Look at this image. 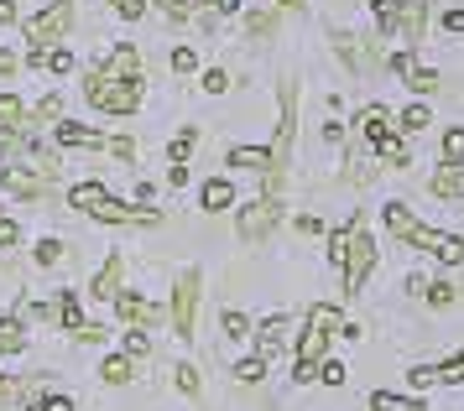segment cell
<instances>
[{
    "label": "cell",
    "instance_id": "30bf717a",
    "mask_svg": "<svg viewBox=\"0 0 464 411\" xmlns=\"http://www.w3.org/2000/svg\"><path fill=\"white\" fill-rule=\"evenodd\" d=\"M0 177H5V193H11V198H43L47 187H53V177H43L32 162L26 167H5Z\"/></svg>",
    "mask_w": 464,
    "mask_h": 411
},
{
    "label": "cell",
    "instance_id": "b9f144b4",
    "mask_svg": "<svg viewBox=\"0 0 464 411\" xmlns=\"http://www.w3.org/2000/svg\"><path fill=\"white\" fill-rule=\"evenodd\" d=\"M147 349H151V344H147V333H141V329H130V333H126V359H147Z\"/></svg>",
    "mask_w": 464,
    "mask_h": 411
},
{
    "label": "cell",
    "instance_id": "ac0fdd59",
    "mask_svg": "<svg viewBox=\"0 0 464 411\" xmlns=\"http://www.w3.org/2000/svg\"><path fill=\"white\" fill-rule=\"evenodd\" d=\"M110 193L100 183H79V187H68V208H84V214H94V208L105 204Z\"/></svg>",
    "mask_w": 464,
    "mask_h": 411
},
{
    "label": "cell",
    "instance_id": "9a60e30c",
    "mask_svg": "<svg viewBox=\"0 0 464 411\" xmlns=\"http://www.w3.org/2000/svg\"><path fill=\"white\" fill-rule=\"evenodd\" d=\"M428 187H433V198H459V193H464V167L443 162L439 172H433V183H428Z\"/></svg>",
    "mask_w": 464,
    "mask_h": 411
},
{
    "label": "cell",
    "instance_id": "d590c367",
    "mask_svg": "<svg viewBox=\"0 0 464 411\" xmlns=\"http://www.w3.org/2000/svg\"><path fill=\"white\" fill-rule=\"evenodd\" d=\"M37 125H63V100H58V94H47V100L37 104Z\"/></svg>",
    "mask_w": 464,
    "mask_h": 411
},
{
    "label": "cell",
    "instance_id": "816d5d0a",
    "mask_svg": "<svg viewBox=\"0 0 464 411\" xmlns=\"http://www.w3.org/2000/svg\"><path fill=\"white\" fill-rule=\"evenodd\" d=\"M16 240H22V229L11 225V219H0V250H11Z\"/></svg>",
    "mask_w": 464,
    "mask_h": 411
},
{
    "label": "cell",
    "instance_id": "1f68e13d",
    "mask_svg": "<svg viewBox=\"0 0 464 411\" xmlns=\"http://www.w3.org/2000/svg\"><path fill=\"white\" fill-rule=\"evenodd\" d=\"M422 297H428L433 308H449V302L459 297V287H449V282H428V287H422Z\"/></svg>",
    "mask_w": 464,
    "mask_h": 411
},
{
    "label": "cell",
    "instance_id": "44dd1931",
    "mask_svg": "<svg viewBox=\"0 0 464 411\" xmlns=\"http://www.w3.org/2000/svg\"><path fill=\"white\" fill-rule=\"evenodd\" d=\"M386 229H392L397 240H412V229H418L412 208H407V204H386Z\"/></svg>",
    "mask_w": 464,
    "mask_h": 411
},
{
    "label": "cell",
    "instance_id": "6f0895ef",
    "mask_svg": "<svg viewBox=\"0 0 464 411\" xmlns=\"http://www.w3.org/2000/svg\"><path fill=\"white\" fill-rule=\"evenodd\" d=\"M16 21V0H0V26H11Z\"/></svg>",
    "mask_w": 464,
    "mask_h": 411
},
{
    "label": "cell",
    "instance_id": "8fae6325",
    "mask_svg": "<svg viewBox=\"0 0 464 411\" xmlns=\"http://www.w3.org/2000/svg\"><path fill=\"white\" fill-rule=\"evenodd\" d=\"M5 146H26V110L16 94H0V151Z\"/></svg>",
    "mask_w": 464,
    "mask_h": 411
},
{
    "label": "cell",
    "instance_id": "d6a6232c",
    "mask_svg": "<svg viewBox=\"0 0 464 411\" xmlns=\"http://www.w3.org/2000/svg\"><path fill=\"white\" fill-rule=\"evenodd\" d=\"M443 162H449V167H459V162H464V130H459V125L443 136Z\"/></svg>",
    "mask_w": 464,
    "mask_h": 411
},
{
    "label": "cell",
    "instance_id": "11a10c76",
    "mask_svg": "<svg viewBox=\"0 0 464 411\" xmlns=\"http://www.w3.org/2000/svg\"><path fill=\"white\" fill-rule=\"evenodd\" d=\"M37 411H73V401H68V396H43V406Z\"/></svg>",
    "mask_w": 464,
    "mask_h": 411
},
{
    "label": "cell",
    "instance_id": "ee69618b",
    "mask_svg": "<svg viewBox=\"0 0 464 411\" xmlns=\"http://www.w3.org/2000/svg\"><path fill=\"white\" fill-rule=\"evenodd\" d=\"M225 339H251V323L240 312H225Z\"/></svg>",
    "mask_w": 464,
    "mask_h": 411
},
{
    "label": "cell",
    "instance_id": "8d00e7d4",
    "mask_svg": "<svg viewBox=\"0 0 464 411\" xmlns=\"http://www.w3.org/2000/svg\"><path fill=\"white\" fill-rule=\"evenodd\" d=\"M246 32H251V42H256V37H272V32H276V16H272V11H256V16H246Z\"/></svg>",
    "mask_w": 464,
    "mask_h": 411
},
{
    "label": "cell",
    "instance_id": "4316f807",
    "mask_svg": "<svg viewBox=\"0 0 464 411\" xmlns=\"http://www.w3.org/2000/svg\"><path fill=\"white\" fill-rule=\"evenodd\" d=\"M439 73H433V68H412V73H407V89H412V94H439Z\"/></svg>",
    "mask_w": 464,
    "mask_h": 411
},
{
    "label": "cell",
    "instance_id": "5bb4252c",
    "mask_svg": "<svg viewBox=\"0 0 464 411\" xmlns=\"http://www.w3.org/2000/svg\"><path fill=\"white\" fill-rule=\"evenodd\" d=\"M100 68H105L110 79H136V73H141V53L121 42V47H115V53H110L105 62H100Z\"/></svg>",
    "mask_w": 464,
    "mask_h": 411
},
{
    "label": "cell",
    "instance_id": "52a82bcc",
    "mask_svg": "<svg viewBox=\"0 0 464 411\" xmlns=\"http://www.w3.org/2000/svg\"><path fill=\"white\" fill-rule=\"evenodd\" d=\"M198 271H183L178 276V292H172V333L178 339H193V312H198Z\"/></svg>",
    "mask_w": 464,
    "mask_h": 411
},
{
    "label": "cell",
    "instance_id": "3957f363",
    "mask_svg": "<svg viewBox=\"0 0 464 411\" xmlns=\"http://www.w3.org/2000/svg\"><path fill=\"white\" fill-rule=\"evenodd\" d=\"M344 292L339 297H355L360 287H365V276H371V266H376V240L365 234V229L355 225V234H350V245H344Z\"/></svg>",
    "mask_w": 464,
    "mask_h": 411
},
{
    "label": "cell",
    "instance_id": "ba28073f",
    "mask_svg": "<svg viewBox=\"0 0 464 411\" xmlns=\"http://www.w3.org/2000/svg\"><path fill=\"white\" fill-rule=\"evenodd\" d=\"M407 245L428 250V255L443 261V266H459V261H464V240H459V234H443V229H428V225L412 229V240H407Z\"/></svg>",
    "mask_w": 464,
    "mask_h": 411
},
{
    "label": "cell",
    "instance_id": "9f6ffc18",
    "mask_svg": "<svg viewBox=\"0 0 464 411\" xmlns=\"http://www.w3.org/2000/svg\"><path fill=\"white\" fill-rule=\"evenodd\" d=\"M115 11H121V16H141V11H147V0H115Z\"/></svg>",
    "mask_w": 464,
    "mask_h": 411
},
{
    "label": "cell",
    "instance_id": "d6986e66",
    "mask_svg": "<svg viewBox=\"0 0 464 411\" xmlns=\"http://www.w3.org/2000/svg\"><path fill=\"white\" fill-rule=\"evenodd\" d=\"M115 287H121V255H110L105 266H100V276H94V287H89V297H115Z\"/></svg>",
    "mask_w": 464,
    "mask_h": 411
},
{
    "label": "cell",
    "instance_id": "74e56055",
    "mask_svg": "<svg viewBox=\"0 0 464 411\" xmlns=\"http://www.w3.org/2000/svg\"><path fill=\"white\" fill-rule=\"evenodd\" d=\"M32 255H37V266H58V261H63V240H37Z\"/></svg>",
    "mask_w": 464,
    "mask_h": 411
},
{
    "label": "cell",
    "instance_id": "60d3db41",
    "mask_svg": "<svg viewBox=\"0 0 464 411\" xmlns=\"http://www.w3.org/2000/svg\"><path fill=\"white\" fill-rule=\"evenodd\" d=\"M172 380H178V391H183V396H198V370H193V365H178Z\"/></svg>",
    "mask_w": 464,
    "mask_h": 411
},
{
    "label": "cell",
    "instance_id": "e575fe53",
    "mask_svg": "<svg viewBox=\"0 0 464 411\" xmlns=\"http://www.w3.org/2000/svg\"><path fill=\"white\" fill-rule=\"evenodd\" d=\"M193 141H198V130H193V125H188V130H178V141L168 146L172 167H183V157H188V151H193Z\"/></svg>",
    "mask_w": 464,
    "mask_h": 411
},
{
    "label": "cell",
    "instance_id": "6da1fadb",
    "mask_svg": "<svg viewBox=\"0 0 464 411\" xmlns=\"http://www.w3.org/2000/svg\"><path fill=\"white\" fill-rule=\"evenodd\" d=\"M84 94L94 110H105V115H130L136 104H141V79H110L105 68H94L84 79Z\"/></svg>",
    "mask_w": 464,
    "mask_h": 411
},
{
    "label": "cell",
    "instance_id": "bcb514c9",
    "mask_svg": "<svg viewBox=\"0 0 464 411\" xmlns=\"http://www.w3.org/2000/svg\"><path fill=\"white\" fill-rule=\"evenodd\" d=\"M172 68H178V73H193V68H198L193 47H178V53H172Z\"/></svg>",
    "mask_w": 464,
    "mask_h": 411
},
{
    "label": "cell",
    "instance_id": "f546056e",
    "mask_svg": "<svg viewBox=\"0 0 464 411\" xmlns=\"http://www.w3.org/2000/svg\"><path fill=\"white\" fill-rule=\"evenodd\" d=\"M371 406H376V411H422L418 401H407V396H392V391H376V396H371Z\"/></svg>",
    "mask_w": 464,
    "mask_h": 411
},
{
    "label": "cell",
    "instance_id": "2e32d148",
    "mask_svg": "<svg viewBox=\"0 0 464 411\" xmlns=\"http://www.w3.org/2000/svg\"><path fill=\"white\" fill-rule=\"evenodd\" d=\"M360 130L376 141V136H386V130H397V120H392V110H386V104H365V110H360Z\"/></svg>",
    "mask_w": 464,
    "mask_h": 411
},
{
    "label": "cell",
    "instance_id": "7c38bea8",
    "mask_svg": "<svg viewBox=\"0 0 464 411\" xmlns=\"http://www.w3.org/2000/svg\"><path fill=\"white\" fill-rule=\"evenodd\" d=\"M115 308H121V323L126 329H157L162 323V308H151V302H141V297H130V292H115Z\"/></svg>",
    "mask_w": 464,
    "mask_h": 411
},
{
    "label": "cell",
    "instance_id": "f907efd6",
    "mask_svg": "<svg viewBox=\"0 0 464 411\" xmlns=\"http://www.w3.org/2000/svg\"><path fill=\"white\" fill-rule=\"evenodd\" d=\"M407 380H412V386L422 391V386H433V380H439V370H433V365H418V370L407 375Z\"/></svg>",
    "mask_w": 464,
    "mask_h": 411
},
{
    "label": "cell",
    "instance_id": "db71d44e",
    "mask_svg": "<svg viewBox=\"0 0 464 411\" xmlns=\"http://www.w3.org/2000/svg\"><path fill=\"white\" fill-rule=\"evenodd\" d=\"M412 68H418V58H412V53H397V58H392V73H401V79H407Z\"/></svg>",
    "mask_w": 464,
    "mask_h": 411
},
{
    "label": "cell",
    "instance_id": "8992f818",
    "mask_svg": "<svg viewBox=\"0 0 464 411\" xmlns=\"http://www.w3.org/2000/svg\"><path fill=\"white\" fill-rule=\"evenodd\" d=\"M282 219V198H272V193H261L256 204H246L240 208V240H266L272 234V225Z\"/></svg>",
    "mask_w": 464,
    "mask_h": 411
},
{
    "label": "cell",
    "instance_id": "83f0119b",
    "mask_svg": "<svg viewBox=\"0 0 464 411\" xmlns=\"http://www.w3.org/2000/svg\"><path fill=\"white\" fill-rule=\"evenodd\" d=\"M100 375H105L110 386H126V380H130V359H126V354H110L105 365H100Z\"/></svg>",
    "mask_w": 464,
    "mask_h": 411
},
{
    "label": "cell",
    "instance_id": "836d02e7",
    "mask_svg": "<svg viewBox=\"0 0 464 411\" xmlns=\"http://www.w3.org/2000/svg\"><path fill=\"white\" fill-rule=\"evenodd\" d=\"M43 68L47 73H73V53H68V47H47Z\"/></svg>",
    "mask_w": 464,
    "mask_h": 411
},
{
    "label": "cell",
    "instance_id": "4dcf8cb0",
    "mask_svg": "<svg viewBox=\"0 0 464 411\" xmlns=\"http://www.w3.org/2000/svg\"><path fill=\"white\" fill-rule=\"evenodd\" d=\"M407 5V0H376V26L381 32H397V11Z\"/></svg>",
    "mask_w": 464,
    "mask_h": 411
},
{
    "label": "cell",
    "instance_id": "ffe728a7",
    "mask_svg": "<svg viewBox=\"0 0 464 411\" xmlns=\"http://www.w3.org/2000/svg\"><path fill=\"white\" fill-rule=\"evenodd\" d=\"M371 146H376V157H381L386 167H407V146H401V136H397V130H386V136H376Z\"/></svg>",
    "mask_w": 464,
    "mask_h": 411
},
{
    "label": "cell",
    "instance_id": "7dc6e473",
    "mask_svg": "<svg viewBox=\"0 0 464 411\" xmlns=\"http://www.w3.org/2000/svg\"><path fill=\"white\" fill-rule=\"evenodd\" d=\"M73 339H79V344H105V329H100V323H84Z\"/></svg>",
    "mask_w": 464,
    "mask_h": 411
},
{
    "label": "cell",
    "instance_id": "681fc988",
    "mask_svg": "<svg viewBox=\"0 0 464 411\" xmlns=\"http://www.w3.org/2000/svg\"><path fill=\"white\" fill-rule=\"evenodd\" d=\"M318 380H329V386H344V365H339V359H329V365L318 370Z\"/></svg>",
    "mask_w": 464,
    "mask_h": 411
},
{
    "label": "cell",
    "instance_id": "91938a15",
    "mask_svg": "<svg viewBox=\"0 0 464 411\" xmlns=\"http://www.w3.org/2000/svg\"><path fill=\"white\" fill-rule=\"evenodd\" d=\"M214 11H219V16H235V11H240V0H214Z\"/></svg>",
    "mask_w": 464,
    "mask_h": 411
},
{
    "label": "cell",
    "instance_id": "680465c9",
    "mask_svg": "<svg viewBox=\"0 0 464 411\" xmlns=\"http://www.w3.org/2000/svg\"><path fill=\"white\" fill-rule=\"evenodd\" d=\"M443 26H449V32H464V11H449V16H443Z\"/></svg>",
    "mask_w": 464,
    "mask_h": 411
},
{
    "label": "cell",
    "instance_id": "4fadbf2b",
    "mask_svg": "<svg viewBox=\"0 0 464 411\" xmlns=\"http://www.w3.org/2000/svg\"><path fill=\"white\" fill-rule=\"evenodd\" d=\"M256 333H261V339H256V354H261V359H272V354L287 349V333H293V323H287V318H266Z\"/></svg>",
    "mask_w": 464,
    "mask_h": 411
},
{
    "label": "cell",
    "instance_id": "94428289",
    "mask_svg": "<svg viewBox=\"0 0 464 411\" xmlns=\"http://www.w3.org/2000/svg\"><path fill=\"white\" fill-rule=\"evenodd\" d=\"M276 11H303V0H276Z\"/></svg>",
    "mask_w": 464,
    "mask_h": 411
},
{
    "label": "cell",
    "instance_id": "603a6c76",
    "mask_svg": "<svg viewBox=\"0 0 464 411\" xmlns=\"http://www.w3.org/2000/svg\"><path fill=\"white\" fill-rule=\"evenodd\" d=\"M58 141L63 146H105V136L89 130V125H58Z\"/></svg>",
    "mask_w": 464,
    "mask_h": 411
},
{
    "label": "cell",
    "instance_id": "f5cc1de1",
    "mask_svg": "<svg viewBox=\"0 0 464 411\" xmlns=\"http://www.w3.org/2000/svg\"><path fill=\"white\" fill-rule=\"evenodd\" d=\"M439 380H454V386H459V380H464V354H459V359H449V365H443V370H439Z\"/></svg>",
    "mask_w": 464,
    "mask_h": 411
},
{
    "label": "cell",
    "instance_id": "ab89813d",
    "mask_svg": "<svg viewBox=\"0 0 464 411\" xmlns=\"http://www.w3.org/2000/svg\"><path fill=\"white\" fill-rule=\"evenodd\" d=\"M422 125H433V120H428V104H412V110H401L397 130H422Z\"/></svg>",
    "mask_w": 464,
    "mask_h": 411
},
{
    "label": "cell",
    "instance_id": "f6af8a7d",
    "mask_svg": "<svg viewBox=\"0 0 464 411\" xmlns=\"http://www.w3.org/2000/svg\"><path fill=\"white\" fill-rule=\"evenodd\" d=\"M157 11L168 21H188V0H157Z\"/></svg>",
    "mask_w": 464,
    "mask_h": 411
},
{
    "label": "cell",
    "instance_id": "9c48e42d",
    "mask_svg": "<svg viewBox=\"0 0 464 411\" xmlns=\"http://www.w3.org/2000/svg\"><path fill=\"white\" fill-rule=\"evenodd\" d=\"M334 47H339V58L350 62L355 73H371L381 62V47L371 37H360V32H344V37H334Z\"/></svg>",
    "mask_w": 464,
    "mask_h": 411
},
{
    "label": "cell",
    "instance_id": "5b68a950",
    "mask_svg": "<svg viewBox=\"0 0 464 411\" xmlns=\"http://www.w3.org/2000/svg\"><path fill=\"white\" fill-rule=\"evenodd\" d=\"M68 26H73V5H68V0H53L43 16L26 21V42H32V47H53V42H63Z\"/></svg>",
    "mask_w": 464,
    "mask_h": 411
},
{
    "label": "cell",
    "instance_id": "f35d334b",
    "mask_svg": "<svg viewBox=\"0 0 464 411\" xmlns=\"http://www.w3.org/2000/svg\"><path fill=\"white\" fill-rule=\"evenodd\" d=\"M16 406H22V386L11 375H0V411H16Z\"/></svg>",
    "mask_w": 464,
    "mask_h": 411
},
{
    "label": "cell",
    "instance_id": "484cf974",
    "mask_svg": "<svg viewBox=\"0 0 464 411\" xmlns=\"http://www.w3.org/2000/svg\"><path fill=\"white\" fill-rule=\"evenodd\" d=\"M58 323H63L68 333L84 329V312H79V297H73V292H63V297H58Z\"/></svg>",
    "mask_w": 464,
    "mask_h": 411
},
{
    "label": "cell",
    "instance_id": "cb8c5ba5",
    "mask_svg": "<svg viewBox=\"0 0 464 411\" xmlns=\"http://www.w3.org/2000/svg\"><path fill=\"white\" fill-rule=\"evenodd\" d=\"M26 157H32V167H37V172H43V177H53V183H58V151H53V146H26Z\"/></svg>",
    "mask_w": 464,
    "mask_h": 411
},
{
    "label": "cell",
    "instance_id": "e0dca14e",
    "mask_svg": "<svg viewBox=\"0 0 464 411\" xmlns=\"http://www.w3.org/2000/svg\"><path fill=\"white\" fill-rule=\"evenodd\" d=\"M230 167H251V172H272V151L266 146H235Z\"/></svg>",
    "mask_w": 464,
    "mask_h": 411
},
{
    "label": "cell",
    "instance_id": "7402d4cb",
    "mask_svg": "<svg viewBox=\"0 0 464 411\" xmlns=\"http://www.w3.org/2000/svg\"><path fill=\"white\" fill-rule=\"evenodd\" d=\"M22 344H26L22 318H0V359H5V354H16Z\"/></svg>",
    "mask_w": 464,
    "mask_h": 411
},
{
    "label": "cell",
    "instance_id": "277c9868",
    "mask_svg": "<svg viewBox=\"0 0 464 411\" xmlns=\"http://www.w3.org/2000/svg\"><path fill=\"white\" fill-rule=\"evenodd\" d=\"M293 136H297V83H282V125H276V146H272V172L287 177V162H293Z\"/></svg>",
    "mask_w": 464,
    "mask_h": 411
},
{
    "label": "cell",
    "instance_id": "7a4b0ae2",
    "mask_svg": "<svg viewBox=\"0 0 464 411\" xmlns=\"http://www.w3.org/2000/svg\"><path fill=\"white\" fill-rule=\"evenodd\" d=\"M334 329H339V308L314 302V308H308V329H303V339H297V365L318 370V365H324V349H329V333H334Z\"/></svg>",
    "mask_w": 464,
    "mask_h": 411
},
{
    "label": "cell",
    "instance_id": "7bdbcfd3",
    "mask_svg": "<svg viewBox=\"0 0 464 411\" xmlns=\"http://www.w3.org/2000/svg\"><path fill=\"white\" fill-rule=\"evenodd\" d=\"M105 146L121 157V162H136V141H130V136H105Z\"/></svg>",
    "mask_w": 464,
    "mask_h": 411
},
{
    "label": "cell",
    "instance_id": "f1b7e54d",
    "mask_svg": "<svg viewBox=\"0 0 464 411\" xmlns=\"http://www.w3.org/2000/svg\"><path fill=\"white\" fill-rule=\"evenodd\" d=\"M261 375H266V359H261V354L235 365V380H240V386H261Z\"/></svg>",
    "mask_w": 464,
    "mask_h": 411
},
{
    "label": "cell",
    "instance_id": "c3c4849f",
    "mask_svg": "<svg viewBox=\"0 0 464 411\" xmlns=\"http://www.w3.org/2000/svg\"><path fill=\"white\" fill-rule=\"evenodd\" d=\"M204 89H209V94H225V89H230V79H225L219 68H209V73H204Z\"/></svg>",
    "mask_w": 464,
    "mask_h": 411
},
{
    "label": "cell",
    "instance_id": "d4e9b609",
    "mask_svg": "<svg viewBox=\"0 0 464 411\" xmlns=\"http://www.w3.org/2000/svg\"><path fill=\"white\" fill-rule=\"evenodd\" d=\"M230 204H235V187L225 177H209L204 183V208H230Z\"/></svg>",
    "mask_w": 464,
    "mask_h": 411
},
{
    "label": "cell",
    "instance_id": "6125c7cd",
    "mask_svg": "<svg viewBox=\"0 0 464 411\" xmlns=\"http://www.w3.org/2000/svg\"><path fill=\"white\" fill-rule=\"evenodd\" d=\"M459 292H464V287H459Z\"/></svg>",
    "mask_w": 464,
    "mask_h": 411
}]
</instances>
